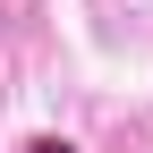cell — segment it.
I'll list each match as a JSON object with an SVG mask.
<instances>
[{"mask_svg": "<svg viewBox=\"0 0 153 153\" xmlns=\"http://www.w3.org/2000/svg\"><path fill=\"white\" fill-rule=\"evenodd\" d=\"M26 153H76V145H68V136H34Z\"/></svg>", "mask_w": 153, "mask_h": 153, "instance_id": "cell-1", "label": "cell"}]
</instances>
